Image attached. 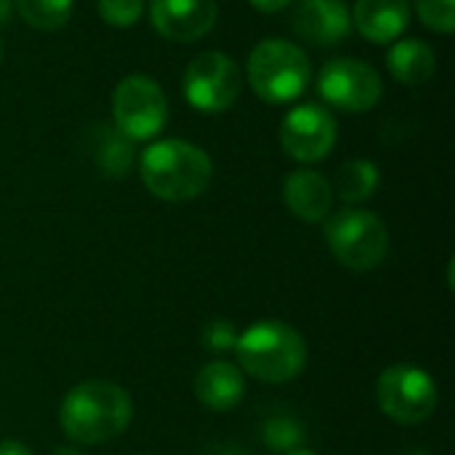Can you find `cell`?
<instances>
[{
	"label": "cell",
	"mask_w": 455,
	"mask_h": 455,
	"mask_svg": "<svg viewBox=\"0 0 455 455\" xmlns=\"http://www.w3.org/2000/svg\"><path fill=\"white\" fill-rule=\"evenodd\" d=\"M133 419L131 395L104 379H91L72 387L59 408L61 432L77 445H104L117 440Z\"/></svg>",
	"instance_id": "obj_1"
},
{
	"label": "cell",
	"mask_w": 455,
	"mask_h": 455,
	"mask_svg": "<svg viewBox=\"0 0 455 455\" xmlns=\"http://www.w3.org/2000/svg\"><path fill=\"white\" fill-rule=\"evenodd\" d=\"M139 173L144 187L157 200L189 203L208 189L213 179V163L205 149L187 139H163L144 149Z\"/></svg>",
	"instance_id": "obj_2"
},
{
	"label": "cell",
	"mask_w": 455,
	"mask_h": 455,
	"mask_svg": "<svg viewBox=\"0 0 455 455\" xmlns=\"http://www.w3.org/2000/svg\"><path fill=\"white\" fill-rule=\"evenodd\" d=\"M240 368L261 384H288L307 368L304 336L280 320H259L237 336Z\"/></svg>",
	"instance_id": "obj_3"
},
{
	"label": "cell",
	"mask_w": 455,
	"mask_h": 455,
	"mask_svg": "<svg viewBox=\"0 0 455 455\" xmlns=\"http://www.w3.org/2000/svg\"><path fill=\"white\" fill-rule=\"evenodd\" d=\"M245 72L253 93L267 104L296 101L312 77L307 53L296 43L280 37L261 40L248 56Z\"/></svg>",
	"instance_id": "obj_4"
},
{
	"label": "cell",
	"mask_w": 455,
	"mask_h": 455,
	"mask_svg": "<svg viewBox=\"0 0 455 455\" xmlns=\"http://www.w3.org/2000/svg\"><path fill=\"white\" fill-rule=\"evenodd\" d=\"M325 243L336 261L352 272H371L389 253V229L379 213L344 208L325 219Z\"/></svg>",
	"instance_id": "obj_5"
},
{
	"label": "cell",
	"mask_w": 455,
	"mask_h": 455,
	"mask_svg": "<svg viewBox=\"0 0 455 455\" xmlns=\"http://www.w3.org/2000/svg\"><path fill=\"white\" fill-rule=\"evenodd\" d=\"M168 123V96L149 75H128L112 91V125L131 141L155 139Z\"/></svg>",
	"instance_id": "obj_6"
},
{
	"label": "cell",
	"mask_w": 455,
	"mask_h": 455,
	"mask_svg": "<svg viewBox=\"0 0 455 455\" xmlns=\"http://www.w3.org/2000/svg\"><path fill=\"white\" fill-rule=\"evenodd\" d=\"M376 400L387 419L403 427H413L432 419L440 405V392L435 379L424 368L400 363L379 376Z\"/></svg>",
	"instance_id": "obj_7"
},
{
	"label": "cell",
	"mask_w": 455,
	"mask_h": 455,
	"mask_svg": "<svg viewBox=\"0 0 455 455\" xmlns=\"http://www.w3.org/2000/svg\"><path fill=\"white\" fill-rule=\"evenodd\" d=\"M243 91V72L229 53L205 51L184 69V99L205 115L227 112Z\"/></svg>",
	"instance_id": "obj_8"
},
{
	"label": "cell",
	"mask_w": 455,
	"mask_h": 455,
	"mask_svg": "<svg viewBox=\"0 0 455 455\" xmlns=\"http://www.w3.org/2000/svg\"><path fill=\"white\" fill-rule=\"evenodd\" d=\"M317 91L331 107L357 115L373 109L381 101L384 83L376 67L360 59H333L320 69Z\"/></svg>",
	"instance_id": "obj_9"
},
{
	"label": "cell",
	"mask_w": 455,
	"mask_h": 455,
	"mask_svg": "<svg viewBox=\"0 0 455 455\" xmlns=\"http://www.w3.org/2000/svg\"><path fill=\"white\" fill-rule=\"evenodd\" d=\"M339 139V123L323 104H299L280 123V147L296 163L325 160Z\"/></svg>",
	"instance_id": "obj_10"
},
{
	"label": "cell",
	"mask_w": 455,
	"mask_h": 455,
	"mask_svg": "<svg viewBox=\"0 0 455 455\" xmlns=\"http://www.w3.org/2000/svg\"><path fill=\"white\" fill-rule=\"evenodd\" d=\"M219 19L216 0H149V21L157 35L173 43L205 37Z\"/></svg>",
	"instance_id": "obj_11"
},
{
	"label": "cell",
	"mask_w": 455,
	"mask_h": 455,
	"mask_svg": "<svg viewBox=\"0 0 455 455\" xmlns=\"http://www.w3.org/2000/svg\"><path fill=\"white\" fill-rule=\"evenodd\" d=\"M293 29L312 45H339L352 32V13L344 0H296Z\"/></svg>",
	"instance_id": "obj_12"
},
{
	"label": "cell",
	"mask_w": 455,
	"mask_h": 455,
	"mask_svg": "<svg viewBox=\"0 0 455 455\" xmlns=\"http://www.w3.org/2000/svg\"><path fill=\"white\" fill-rule=\"evenodd\" d=\"M283 203L296 219L307 224H320L331 216L333 187L320 171L296 168L283 181Z\"/></svg>",
	"instance_id": "obj_13"
},
{
	"label": "cell",
	"mask_w": 455,
	"mask_h": 455,
	"mask_svg": "<svg viewBox=\"0 0 455 455\" xmlns=\"http://www.w3.org/2000/svg\"><path fill=\"white\" fill-rule=\"evenodd\" d=\"M411 11V0H355L352 24L365 40L384 45L408 29Z\"/></svg>",
	"instance_id": "obj_14"
},
{
	"label": "cell",
	"mask_w": 455,
	"mask_h": 455,
	"mask_svg": "<svg viewBox=\"0 0 455 455\" xmlns=\"http://www.w3.org/2000/svg\"><path fill=\"white\" fill-rule=\"evenodd\" d=\"M195 397L213 413H227L237 408L245 397V376L237 365L227 360H213L203 365L195 376Z\"/></svg>",
	"instance_id": "obj_15"
},
{
	"label": "cell",
	"mask_w": 455,
	"mask_h": 455,
	"mask_svg": "<svg viewBox=\"0 0 455 455\" xmlns=\"http://www.w3.org/2000/svg\"><path fill=\"white\" fill-rule=\"evenodd\" d=\"M85 147L93 165L109 179H123L133 168V141L125 139L112 123H93L85 133Z\"/></svg>",
	"instance_id": "obj_16"
},
{
	"label": "cell",
	"mask_w": 455,
	"mask_h": 455,
	"mask_svg": "<svg viewBox=\"0 0 455 455\" xmlns=\"http://www.w3.org/2000/svg\"><path fill=\"white\" fill-rule=\"evenodd\" d=\"M387 67L400 83L419 85V83H427L435 75L437 53L421 37H397L392 43V48L387 51Z\"/></svg>",
	"instance_id": "obj_17"
},
{
	"label": "cell",
	"mask_w": 455,
	"mask_h": 455,
	"mask_svg": "<svg viewBox=\"0 0 455 455\" xmlns=\"http://www.w3.org/2000/svg\"><path fill=\"white\" fill-rule=\"evenodd\" d=\"M381 184V173L379 165L365 160V157H355L347 160L339 173H336V195L347 203V205H357L365 203L376 195Z\"/></svg>",
	"instance_id": "obj_18"
},
{
	"label": "cell",
	"mask_w": 455,
	"mask_h": 455,
	"mask_svg": "<svg viewBox=\"0 0 455 455\" xmlns=\"http://www.w3.org/2000/svg\"><path fill=\"white\" fill-rule=\"evenodd\" d=\"M16 13L40 32H53L64 27L72 16L75 0H11Z\"/></svg>",
	"instance_id": "obj_19"
},
{
	"label": "cell",
	"mask_w": 455,
	"mask_h": 455,
	"mask_svg": "<svg viewBox=\"0 0 455 455\" xmlns=\"http://www.w3.org/2000/svg\"><path fill=\"white\" fill-rule=\"evenodd\" d=\"M264 440L272 451H293V448H301V440H304V429L291 419V416H275L264 424Z\"/></svg>",
	"instance_id": "obj_20"
},
{
	"label": "cell",
	"mask_w": 455,
	"mask_h": 455,
	"mask_svg": "<svg viewBox=\"0 0 455 455\" xmlns=\"http://www.w3.org/2000/svg\"><path fill=\"white\" fill-rule=\"evenodd\" d=\"M416 13L424 27L451 35L455 29V0H416Z\"/></svg>",
	"instance_id": "obj_21"
},
{
	"label": "cell",
	"mask_w": 455,
	"mask_h": 455,
	"mask_svg": "<svg viewBox=\"0 0 455 455\" xmlns=\"http://www.w3.org/2000/svg\"><path fill=\"white\" fill-rule=\"evenodd\" d=\"M99 16L109 27H133L144 13V0H99Z\"/></svg>",
	"instance_id": "obj_22"
},
{
	"label": "cell",
	"mask_w": 455,
	"mask_h": 455,
	"mask_svg": "<svg viewBox=\"0 0 455 455\" xmlns=\"http://www.w3.org/2000/svg\"><path fill=\"white\" fill-rule=\"evenodd\" d=\"M237 328L235 323L229 320H211L203 331H200V344L213 352V355H227V352H235V344H237Z\"/></svg>",
	"instance_id": "obj_23"
},
{
	"label": "cell",
	"mask_w": 455,
	"mask_h": 455,
	"mask_svg": "<svg viewBox=\"0 0 455 455\" xmlns=\"http://www.w3.org/2000/svg\"><path fill=\"white\" fill-rule=\"evenodd\" d=\"M256 11H261V13H277V11H283L291 0H248Z\"/></svg>",
	"instance_id": "obj_24"
},
{
	"label": "cell",
	"mask_w": 455,
	"mask_h": 455,
	"mask_svg": "<svg viewBox=\"0 0 455 455\" xmlns=\"http://www.w3.org/2000/svg\"><path fill=\"white\" fill-rule=\"evenodd\" d=\"M0 455H32V451L19 440H3L0 443Z\"/></svg>",
	"instance_id": "obj_25"
},
{
	"label": "cell",
	"mask_w": 455,
	"mask_h": 455,
	"mask_svg": "<svg viewBox=\"0 0 455 455\" xmlns=\"http://www.w3.org/2000/svg\"><path fill=\"white\" fill-rule=\"evenodd\" d=\"M11 5H13L11 0H0V24H3V21H8V16H11Z\"/></svg>",
	"instance_id": "obj_26"
},
{
	"label": "cell",
	"mask_w": 455,
	"mask_h": 455,
	"mask_svg": "<svg viewBox=\"0 0 455 455\" xmlns=\"http://www.w3.org/2000/svg\"><path fill=\"white\" fill-rule=\"evenodd\" d=\"M53 455H85L83 451H77V448H72V445H64V448H56Z\"/></svg>",
	"instance_id": "obj_27"
},
{
	"label": "cell",
	"mask_w": 455,
	"mask_h": 455,
	"mask_svg": "<svg viewBox=\"0 0 455 455\" xmlns=\"http://www.w3.org/2000/svg\"><path fill=\"white\" fill-rule=\"evenodd\" d=\"M283 455H317L315 451H309V448H293V451H285Z\"/></svg>",
	"instance_id": "obj_28"
},
{
	"label": "cell",
	"mask_w": 455,
	"mask_h": 455,
	"mask_svg": "<svg viewBox=\"0 0 455 455\" xmlns=\"http://www.w3.org/2000/svg\"><path fill=\"white\" fill-rule=\"evenodd\" d=\"M0 59H3V43H0Z\"/></svg>",
	"instance_id": "obj_29"
}]
</instances>
